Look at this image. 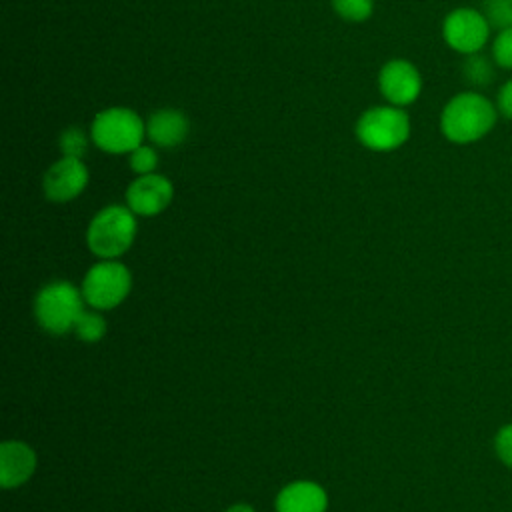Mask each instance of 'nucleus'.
<instances>
[{
    "mask_svg": "<svg viewBox=\"0 0 512 512\" xmlns=\"http://www.w3.org/2000/svg\"><path fill=\"white\" fill-rule=\"evenodd\" d=\"M496 106L478 92L452 96L440 114V132L452 144H472L484 138L496 124Z\"/></svg>",
    "mask_w": 512,
    "mask_h": 512,
    "instance_id": "nucleus-1",
    "label": "nucleus"
},
{
    "mask_svg": "<svg viewBox=\"0 0 512 512\" xmlns=\"http://www.w3.org/2000/svg\"><path fill=\"white\" fill-rule=\"evenodd\" d=\"M136 214L122 204L104 206L88 224L86 244L102 260H116L130 250L136 238Z\"/></svg>",
    "mask_w": 512,
    "mask_h": 512,
    "instance_id": "nucleus-2",
    "label": "nucleus"
},
{
    "mask_svg": "<svg viewBox=\"0 0 512 512\" xmlns=\"http://www.w3.org/2000/svg\"><path fill=\"white\" fill-rule=\"evenodd\" d=\"M84 296L72 282L56 280L40 288L34 298V316L42 330L60 336L72 332L84 312Z\"/></svg>",
    "mask_w": 512,
    "mask_h": 512,
    "instance_id": "nucleus-3",
    "label": "nucleus"
},
{
    "mask_svg": "<svg viewBox=\"0 0 512 512\" xmlns=\"http://www.w3.org/2000/svg\"><path fill=\"white\" fill-rule=\"evenodd\" d=\"M146 124L138 112L124 106L100 110L90 124V140L106 154H130L144 140Z\"/></svg>",
    "mask_w": 512,
    "mask_h": 512,
    "instance_id": "nucleus-4",
    "label": "nucleus"
},
{
    "mask_svg": "<svg viewBox=\"0 0 512 512\" xmlns=\"http://www.w3.org/2000/svg\"><path fill=\"white\" fill-rule=\"evenodd\" d=\"M358 142L372 152H392L410 138V116L392 104L372 106L356 120Z\"/></svg>",
    "mask_w": 512,
    "mask_h": 512,
    "instance_id": "nucleus-5",
    "label": "nucleus"
},
{
    "mask_svg": "<svg viewBox=\"0 0 512 512\" xmlns=\"http://www.w3.org/2000/svg\"><path fill=\"white\" fill-rule=\"evenodd\" d=\"M132 288L130 270L118 260L96 262L82 280V296L94 310L120 306Z\"/></svg>",
    "mask_w": 512,
    "mask_h": 512,
    "instance_id": "nucleus-6",
    "label": "nucleus"
},
{
    "mask_svg": "<svg viewBox=\"0 0 512 512\" xmlns=\"http://www.w3.org/2000/svg\"><path fill=\"white\" fill-rule=\"evenodd\" d=\"M442 38L454 52L478 54L490 38V24L480 10L456 8L442 22Z\"/></svg>",
    "mask_w": 512,
    "mask_h": 512,
    "instance_id": "nucleus-7",
    "label": "nucleus"
},
{
    "mask_svg": "<svg viewBox=\"0 0 512 512\" xmlns=\"http://www.w3.org/2000/svg\"><path fill=\"white\" fill-rule=\"evenodd\" d=\"M378 90L392 106H408L422 92V76L418 68L404 58L388 60L378 72Z\"/></svg>",
    "mask_w": 512,
    "mask_h": 512,
    "instance_id": "nucleus-8",
    "label": "nucleus"
},
{
    "mask_svg": "<svg viewBox=\"0 0 512 512\" xmlns=\"http://www.w3.org/2000/svg\"><path fill=\"white\" fill-rule=\"evenodd\" d=\"M88 180L90 174L82 158L62 156L44 172L42 190L50 202L62 204L80 196L88 186Z\"/></svg>",
    "mask_w": 512,
    "mask_h": 512,
    "instance_id": "nucleus-9",
    "label": "nucleus"
},
{
    "mask_svg": "<svg viewBox=\"0 0 512 512\" xmlns=\"http://www.w3.org/2000/svg\"><path fill=\"white\" fill-rule=\"evenodd\" d=\"M174 198L172 182L162 174H144L126 188V206L136 216H156L164 212Z\"/></svg>",
    "mask_w": 512,
    "mask_h": 512,
    "instance_id": "nucleus-10",
    "label": "nucleus"
},
{
    "mask_svg": "<svg viewBox=\"0 0 512 512\" xmlns=\"http://www.w3.org/2000/svg\"><path fill=\"white\" fill-rule=\"evenodd\" d=\"M36 470V452L22 440H6L0 446V484L18 488L32 478Z\"/></svg>",
    "mask_w": 512,
    "mask_h": 512,
    "instance_id": "nucleus-11",
    "label": "nucleus"
},
{
    "mask_svg": "<svg viewBox=\"0 0 512 512\" xmlns=\"http://www.w3.org/2000/svg\"><path fill=\"white\" fill-rule=\"evenodd\" d=\"M190 132L188 116L178 108L154 110L146 120V136L160 148L180 146Z\"/></svg>",
    "mask_w": 512,
    "mask_h": 512,
    "instance_id": "nucleus-12",
    "label": "nucleus"
},
{
    "mask_svg": "<svg viewBox=\"0 0 512 512\" xmlns=\"http://www.w3.org/2000/svg\"><path fill=\"white\" fill-rule=\"evenodd\" d=\"M328 494L312 480L286 484L276 496V512H326Z\"/></svg>",
    "mask_w": 512,
    "mask_h": 512,
    "instance_id": "nucleus-13",
    "label": "nucleus"
},
{
    "mask_svg": "<svg viewBox=\"0 0 512 512\" xmlns=\"http://www.w3.org/2000/svg\"><path fill=\"white\" fill-rule=\"evenodd\" d=\"M72 332L82 342L96 344L106 334V320H104V316L100 312H82V316L78 318V322H76Z\"/></svg>",
    "mask_w": 512,
    "mask_h": 512,
    "instance_id": "nucleus-14",
    "label": "nucleus"
},
{
    "mask_svg": "<svg viewBox=\"0 0 512 512\" xmlns=\"http://www.w3.org/2000/svg\"><path fill=\"white\" fill-rule=\"evenodd\" d=\"M332 10L346 22H364L372 16L374 0H330Z\"/></svg>",
    "mask_w": 512,
    "mask_h": 512,
    "instance_id": "nucleus-15",
    "label": "nucleus"
},
{
    "mask_svg": "<svg viewBox=\"0 0 512 512\" xmlns=\"http://www.w3.org/2000/svg\"><path fill=\"white\" fill-rule=\"evenodd\" d=\"M58 148H60L62 156L82 158L88 150V136L78 126H70L60 134Z\"/></svg>",
    "mask_w": 512,
    "mask_h": 512,
    "instance_id": "nucleus-16",
    "label": "nucleus"
},
{
    "mask_svg": "<svg viewBox=\"0 0 512 512\" xmlns=\"http://www.w3.org/2000/svg\"><path fill=\"white\" fill-rule=\"evenodd\" d=\"M484 16L488 24L498 30L512 28V0H486Z\"/></svg>",
    "mask_w": 512,
    "mask_h": 512,
    "instance_id": "nucleus-17",
    "label": "nucleus"
},
{
    "mask_svg": "<svg viewBox=\"0 0 512 512\" xmlns=\"http://www.w3.org/2000/svg\"><path fill=\"white\" fill-rule=\"evenodd\" d=\"M128 164L132 168L134 174L138 176H144V174H152L158 166V154L152 146H146V144H140L138 148H134L130 152V158H128Z\"/></svg>",
    "mask_w": 512,
    "mask_h": 512,
    "instance_id": "nucleus-18",
    "label": "nucleus"
},
{
    "mask_svg": "<svg viewBox=\"0 0 512 512\" xmlns=\"http://www.w3.org/2000/svg\"><path fill=\"white\" fill-rule=\"evenodd\" d=\"M492 60L500 68L512 70V28L498 30L492 42Z\"/></svg>",
    "mask_w": 512,
    "mask_h": 512,
    "instance_id": "nucleus-19",
    "label": "nucleus"
},
{
    "mask_svg": "<svg viewBox=\"0 0 512 512\" xmlns=\"http://www.w3.org/2000/svg\"><path fill=\"white\" fill-rule=\"evenodd\" d=\"M464 76L466 80H470L472 84H486L492 78V66L486 58H482L480 54H470L468 60L464 62Z\"/></svg>",
    "mask_w": 512,
    "mask_h": 512,
    "instance_id": "nucleus-20",
    "label": "nucleus"
},
{
    "mask_svg": "<svg viewBox=\"0 0 512 512\" xmlns=\"http://www.w3.org/2000/svg\"><path fill=\"white\" fill-rule=\"evenodd\" d=\"M494 452L502 464L512 468V424L498 428L494 436Z\"/></svg>",
    "mask_w": 512,
    "mask_h": 512,
    "instance_id": "nucleus-21",
    "label": "nucleus"
},
{
    "mask_svg": "<svg viewBox=\"0 0 512 512\" xmlns=\"http://www.w3.org/2000/svg\"><path fill=\"white\" fill-rule=\"evenodd\" d=\"M496 110L504 118L512 120V80H508L500 86L498 96H496Z\"/></svg>",
    "mask_w": 512,
    "mask_h": 512,
    "instance_id": "nucleus-22",
    "label": "nucleus"
},
{
    "mask_svg": "<svg viewBox=\"0 0 512 512\" xmlns=\"http://www.w3.org/2000/svg\"><path fill=\"white\" fill-rule=\"evenodd\" d=\"M224 512H256L250 504H244V502H238V504H232L230 508H226Z\"/></svg>",
    "mask_w": 512,
    "mask_h": 512,
    "instance_id": "nucleus-23",
    "label": "nucleus"
}]
</instances>
